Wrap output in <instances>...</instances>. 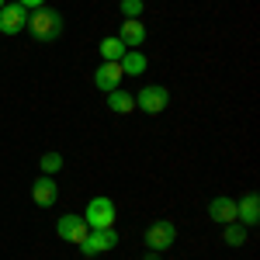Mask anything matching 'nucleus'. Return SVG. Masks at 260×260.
<instances>
[{"label": "nucleus", "instance_id": "412c9836", "mask_svg": "<svg viewBox=\"0 0 260 260\" xmlns=\"http://www.w3.org/2000/svg\"><path fill=\"white\" fill-rule=\"evenodd\" d=\"M4 4H7V0H0V7H4Z\"/></svg>", "mask_w": 260, "mask_h": 260}, {"label": "nucleus", "instance_id": "7ed1b4c3", "mask_svg": "<svg viewBox=\"0 0 260 260\" xmlns=\"http://www.w3.org/2000/svg\"><path fill=\"white\" fill-rule=\"evenodd\" d=\"M118 246V233H115V225L111 229H90L80 243V253L83 257H98V253H111Z\"/></svg>", "mask_w": 260, "mask_h": 260}, {"label": "nucleus", "instance_id": "f3484780", "mask_svg": "<svg viewBox=\"0 0 260 260\" xmlns=\"http://www.w3.org/2000/svg\"><path fill=\"white\" fill-rule=\"evenodd\" d=\"M39 167H42L45 177H52L56 170H62V156H59V153H45V156L39 160Z\"/></svg>", "mask_w": 260, "mask_h": 260}, {"label": "nucleus", "instance_id": "ddd939ff", "mask_svg": "<svg viewBox=\"0 0 260 260\" xmlns=\"http://www.w3.org/2000/svg\"><path fill=\"white\" fill-rule=\"evenodd\" d=\"M118 66H121V73H125V77H142L149 62H146V56H142L139 49H128V52L118 59Z\"/></svg>", "mask_w": 260, "mask_h": 260}, {"label": "nucleus", "instance_id": "20e7f679", "mask_svg": "<svg viewBox=\"0 0 260 260\" xmlns=\"http://www.w3.org/2000/svg\"><path fill=\"white\" fill-rule=\"evenodd\" d=\"M177 243V225L174 222H153L149 229H146V250H153V253H163V250H170Z\"/></svg>", "mask_w": 260, "mask_h": 260}, {"label": "nucleus", "instance_id": "a211bd4d", "mask_svg": "<svg viewBox=\"0 0 260 260\" xmlns=\"http://www.w3.org/2000/svg\"><path fill=\"white\" fill-rule=\"evenodd\" d=\"M142 7H146V0H121V4H118L121 18H139Z\"/></svg>", "mask_w": 260, "mask_h": 260}, {"label": "nucleus", "instance_id": "9d476101", "mask_svg": "<svg viewBox=\"0 0 260 260\" xmlns=\"http://www.w3.org/2000/svg\"><path fill=\"white\" fill-rule=\"evenodd\" d=\"M236 222H240V225H257V222H260V198H257V191H246V194L236 201Z\"/></svg>", "mask_w": 260, "mask_h": 260}, {"label": "nucleus", "instance_id": "2eb2a0df", "mask_svg": "<svg viewBox=\"0 0 260 260\" xmlns=\"http://www.w3.org/2000/svg\"><path fill=\"white\" fill-rule=\"evenodd\" d=\"M125 52H128V49L121 45L118 35H111V39H101V59H104V62H118Z\"/></svg>", "mask_w": 260, "mask_h": 260}, {"label": "nucleus", "instance_id": "f257e3e1", "mask_svg": "<svg viewBox=\"0 0 260 260\" xmlns=\"http://www.w3.org/2000/svg\"><path fill=\"white\" fill-rule=\"evenodd\" d=\"M28 31L39 42H52L62 35V14L59 11H49V7H39L28 14Z\"/></svg>", "mask_w": 260, "mask_h": 260}, {"label": "nucleus", "instance_id": "4468645a", "mask_svg": "<svg viewBox=\"0 0 260 260\" xmlns=\"http://www.w3.org/2000/svg\"><path fill=\"white\" fill-rule=\"evenodd\" d=\"M108 108H111V111H115V115H128V111H136V98H132V94H128V90H111V94H108Z\"/></svg>", "mask_w": 260, "mask_h": 260}, {"label": "nucleus", "instance_id": "1a4fd4ad", "mask_svg": "<svg viewBox=\"0 0 260 260\" xmlns=\"http://www.w3.org/2000/svg\"><path fill=\"white\" fill-rule=\"evenodd\" d=\"M31 198H35V205H39V208H52V205H56V198H59V184H56L52 177H45V174H42V177L31 184Z\"/></svg>", "mask_w": 260, "mask_h": 260}, {"label": "nucleus", "instance_id": "aec40b11", "mask_svg": "<svg viewBox=\"0 0 260 260\" xmlns=\"http://www.w3.org/2000/svg\"><path fill=\"white\" fill-rule=\"evenodd\" d=\"M142 260H160V253H153V250H149V253H146Z\"/></svg>", "mask_w": 260, "mask_h": 260}, {"label": "nucleus", "instance_id": "423d86ee", "mask_svg": "<svg viewBox=\"0 0 260 260\" xmlns=\"http://www.w3.org/2000/svg\"><path fill=\"white\" fill-rule=\"evenodd\" d=\"M28 28V11L21 4H4L0 7V35H18Z\"/></svg>", "mask_w": 260, "mask_h": 260}, {"label": "nucleus", "instance_id": "0eeeda50", "mask_svg": "<svg viewBox=\"0 0 260 260\" xmlns=\"http://www.w3.org/2000/svg\"><path fill=\"white\" fill-rule=\"evenodd\" d=\"M87 233H90V229H87L83 215H59V222H56V236H59L62 243H77V246H80Z\"/></svg>", "mask_w": 260, "mask_h": 260}, {"label": "nucleus", "instance_id": "f03ea898", "mask_svg": "<svg viewBox=\"0 0 260 260\" xmlns=\"http://www.w3.org/2000/svg\"><path fill=\"white\" fill-rule=\"evenodd\" d=\"M115 201L98 194V198L87 201V208H83V222H87V229H111L115 225Z\"/></svg>", "mask_w": 260, "mask_h": 260}, {"label": "nucleus", "instance_id": "dca6fc26", "mask_svg": "<svg viewBox=\"0 0 260 260\" xmlns=\"http://www.w3.org/2000/svg\"><path fill=\"white\" fill-rule=\"evenodd\" d=\"M222 240H225V246H243L246 243V225H240V222L222 225Z\"/></svg>", "mask_w": 260, "mask_h": 260}, {"label": "nucleus", "instance_id": "6e6552de", "mask_svg": "<svg viewBox=\"0 0 260 260\" xmlns=\"http://www.w3.org/2000/svg\"><path fill=\"white\" fill-rule=\"evenodd\" d=\"M121 66L118 62H101L98 66V73H94V87H98L101 94H111V90H118L121 87Z\"/></svg>", "mask_w": 260, "mask_h": 260}, {"label": "nucleus", "instance_id": "6ab92c4d", "mask_svg": "<svg viewBox=\"0 0 260 260\" xmlns=\"http://www.w3.org/2000/svg\"><path fill=\"white\" fill-rule=\"evenodd\" d=\"M24 11H39V7H45V0H18Z\"/></svg>", "mask_w": 260, "mask_h": 260}, {"label": "nucleus", "instance_id": "9b49d317", "mask_svg": "<svg viewBox=\"0 0 260 260\" xmlns=\"http://www.w3.org/2000/svg\"><path fill=\"white\" fill-rule=\"evenodd\" d=\"M208 219L219 222V225H229V222H236V201L219 194V198L208 201Z\"/></svg>", "mask_w": 260, "mask_h": 260}, {"label": "nucleus", "instance_id": "39448f33", "mask_svg": "<svg viewBox=\"0 0 260 260\" xmlns=\"http://www.w3.org/2000/svg\"><path fill=\"white\" fill-rule=\"evenodd\" d=\"M167 104H170V90L160 87V83H149L136 94V108L146 111V115H160V111H167Z\"/></svg>", "mask_w": 260, "mask_h": 260}, {"label": "nucleus", "instance_id": "f8f14e48", "mask_svg": "<svg viewBox=\"0 0 260 260\" xmlns=\"http://www.w3.org/2000/svg\"><path fill=\"white\" fill-rule=\"evenodd\" d=\"M118 39H121L125 49H139L142 42H146V24H142L139 18H125V21H121Z\"/></svg>", "mask_w": 260, "mask_h": 260}]
</instances>
